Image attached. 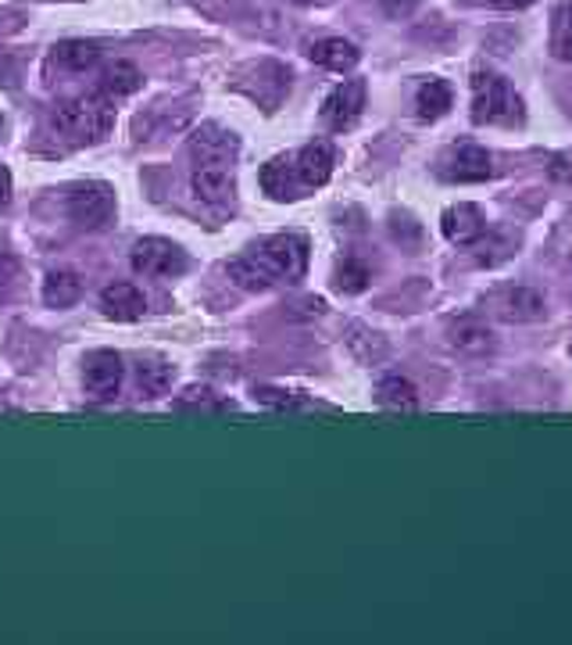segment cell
<instances>
[{
  "instance_id": "1",
  "label": "cell",
  "mask_w": 572,
  "mask_h": 645,
  "mask_svg": "<svg viewBox=\"0 0 572 645\" xmlns=\"http://www.w3.org/2000/svg\"><path fill=\"white\" fill-rule=\"evenodd\" d=\"M240 291H269L276 283H297L308 273V241L297 234L262 237L251 251L226 266Z\"/></svg>"
},
{
  "instance_id": "2",
  "label": "cell",
  "mask_w": 572,
  "mask_h": 645,
  "mask_svg": "<svg viewBox=\"0 0 572 645\" xmlns=\"http://www.w3.org/2000/svg\"><path fill=\"white\" fill-rule=\"evenodd\" d=\"M115 126V101L97 90V94H80L55 112V129L69 144H100Z\"/></svg>"
},
{
  "instance_id": "3",
  "label": "cell",
  "mask_w": 572,
  "mask_h": 645,
  "mask_svg": "<svg viewBox=\"0 0 572 645\" xmlns=\"http://www.w3.org/2000/svg\"><path fill=\"white\" fill-rule=\"evenodd\" d=\"M473 122L479 126H519L523 122V97L498 72L473 75Z\"/></svg>"
},
{
  "instance_id": "4",
  "label": "cell",
  "mask_w": 572,
  "mask_h": 645,
  "mask_svg": "<svg viewBox=\"0 0 572 645\" xmlns=\"http://www.w3.org/2000/svg\"><path fill=\"white\" fill-rule=\"evenodd\" d=\"M129 262H133L136 273L154 277V280L183 277L187 269H190L187 251L179 248V244L165 241V237H143V241H136L133 244V255H129Z\"/></svg>"
},
{
  "instance_id": "5",
  "label": "cell",
  "mask_w": 572,
  "mask_h": 645,
  "mask_svg": "<svg viewBox=\"0 0 572 645\" xmlns=\"http://www.w3.org/2000/svg\"><path fill=\"white\" fill-rule=\"evenodd\" d=\"M64 212L80 230H100L115 215V194L108 184H75L64 194Z\"/></svg>"
},
{
  "instance_id": "6",
  "label": "cell",
  "mask_w": 572,
  "mask_h": 645,
  "mask_svg": "<svg viewBox=\"0 0 572 645\" xmlns=\"http://www.w3.org/2000/svg\"><path fill=\"white\" fill-rule=\"evenodd\" d=\"M193 198L207 212L226 215L237 198V165H193Z\"/></svg>"
},
{
  "instance_id": "7",
  "label": "cell",
  "mask_w": 572,
  "mask_h": 645,
  "mask_svg": "<svg viewBox=\"0 0 572 645\" xmlns=\"http://www.w3.org/2000/svg\"><path fill=\"white\" fill-rule=\"evenodd\" d=\"M240 137L218 122H204L190 133V162L193 165H237Z\"/></svg>"
},
{
  "instance_id": "8",
  "label": "cell",
  "mask_w": 572,
  "mask_h": 645,
  "mask_svg": "<svg viewBox=\"0 0 572 645\" xmlns=\"http://www.w3.org/2000/svg\"><path fill=\"white\" fill-rule=\"evenodd\" d=\"M361 112H366V83L344 80L322 105V126H330L333 133H344L361 119Z\"/></svg>"
},
{
  "instance_id": "9",
  "label": "cell",
  "mask_w": 572,
  "mask_h": 645,
  "mask_svg": "<svg viewBox=\"0 0 572 645\" xmlns=\"http://www.w3.org/2000/svg\"><path fill=\"white\" fill-rule=\"evenodd\" d=\"M294 154V173H297V187L308 198L311 190L326 187L330 176H333V165H336V151L326 140H315V144H308L301 151H290Z\"/></svg>"
},
{
  "instance_id": "10",
  "label": "cell",
  "mask_w": 572,
  "mask_h": 645,
  "mask_svg": "<svg viewBox=\"0 0 572 645\" xmlns=\"http://www.w3.org/2000/svg\"><path fill=\"white\" fill-rule=\"evenodd\" d=\"M83 387L97 402L115 398L122 391V359L115 352H90L83 363Z\"/></svg>"
},
{
  "instance_id": "11",
  "label": "cell",
  "mask_w": 572,
  "mask_h": 645,
  "mask_svg": "<svg viewBox=\"0 0 572 645\" xmlns=\"http://www.w3.org/2000/svg\"><path fill=\"white\" fill-rule=\"evenodd\" d=\"M493 316L504 322H537L544 319V298L533 288H504L498 294H490Z\"/></svg>"
},
{
  "instance_id": "12",
  "label": "cell",
  "mask_w": 572,
  "mask_h": 645,
  "mask_svg": "<svg viewBox=\"0 0 572 645\" xmlns=\"http://www.w3.org/2000/svg\"><path fill=\"white\" fill-rule=\"evenodd\" d=\"M440 230H444V237L451 244H473L484 237L487 230V219H484V209L479 204H451V209L444 212V223H440Z\"/></svg>"
},
{
  "instance_id": "13",
  "label": "cell",
  "mask_w": 572,
  "mask_h": 645,
  "mask_svg": "<svg viewBox=\"0 0 572 645\" xmlns=\"http://www.w3.org/2000/svg\"><path fill=\"white\" fill-rule=\"evenodd\" d=\"M262 190L269 194L272 201H297L305 198L301 187H297V176H294V154H276L272 162L262 165Z\"/></svg>"
},
{
  "instance_id": "14",
  "label": "cell",
  "mask_w": 572,
  "mask_h": 645,
  "mask_svg": "<svg viewBox=\"0 0 572 645\" xmlns=\"http://www.w3.org/2000/svg\"><path fill=\"white\" fill-rule=\"evenodd\" d=\"M100 308H104V316L115 322H136L147 313V302H143V294L133 283H111V288L100 291Z\"/></svg>"
},
{
  "instance_id": "15",
  "label": "cell",
  "mask_w": 572,
  "mask_h": 645,
  "mask_svg": "<svg viewBox=\"0 0 572 645\" xmlns=\"http://www.w3.org/2000/svg\"><path fill=\"white\" fill-rule=\"evenodd\" d=\"M243 72H247V75H254L258 83H233V86L243 90V94L251 97V101H258V105H262V108H269L265 86H272V90H276V94H283V97H286V90H290V72H286L279 61H258V64H247Z\"/></svg>"
},
{
  "instance_id": "16",
  "label": "cell",
  "mask_w": 572,
  "mask_h": 645,
  "mask_svg": "<svg viewBox=\"0 0 572 645\" xmlns=\"http://www.w3.org/2000/svg\"><path fill=\"white\" fill-rule=\"evenodd\" d=\"M490 173H493L490 154L484 148H476V144L454 148L448 169H444V176L448 179H458V184H479V179H487Z\"/></svg>"
},
{
  "instance_id": "17",
  "label": "cell",
  "mask_w": 572,
  "mask_h": 645,
  "mask_svg": "<svg viewBox=\"0 0 572 645\" xmlns=\"http://www.w3.org/2000/svg\"><path fill=\"white\" fill-rule=\"evenodd\" d=\"M454 105V90L448 80H437V75H426L415 90V112H419V119L433 122V119H444Z\"/></svg>"
},
{
  "instance_id": "18",
  "label": "cell",
  "mask_w": 572,
  "mask_h": 645,
  "mask_svg": "<svg viewBox=\"0 0 572 645\" xmlns=\"http://www.w3.org/2000/svg\"><path fill=\"white\" fill-rule=\"evenodd\" d=\"M308 58L319 64V69H330V72H350L361 58V50L344 40V36H330V40H319L311 44Z\"/></svg>"
},
{
  "instance_id": "19",
  "label": "cell",
  "mask_w": 572,
  "mask_h": 645,
  "mask_svg": "<svg viewBox=\"0 0 572 645\" xmlns=\"http://www.w3.org/2000/svg\"><path fill=\"white\" fill-rule=\"evenodd\" d=\"M97 61H100V47L86 40H64L55 47V55H50V64H58L64 72H86V69H94Z\"/></svg>"
},
{
  "instance_id": "20",
  "label": "cell",
  "mask_w": 572,
  "mask_h": 645,
  "mask_svg": "<svg viewBox=\"0 0 572 645\" xmlns=\"http://www.w3.org/2000/svg\"><path fill=\"white\" fill-rule=\"evenodd\" d=\"M80 294H83V283H80V277L72 273V269H55V273H47L44 302L50 308H69V305L80 302Z\"/></svg>"
},
{
  "instance_id": "21",
  "label": "cell",
  "mask_w": 572,
  "mask_h": 645,
  "mask_svg": "<svg viewBox=\"0 0 572 645\" xmlns=\"http://www.w3.org/2000/svg\"><path fill=\"white\" fill-rule=\"evenodd\" d=\"M143 83V75L133 61H115L104 69V80H100V90L108 94L111 101H119V97H129V94H136Z\"/></svg>"
},
{
  "instance_id": "22",
  "label": "cell",
  "mask_w": 572,
  "mask_h": 645,
  "mask_svg": "<svg viewBox=\"0 0 572 645\" xmlns=\"http://www.w3.org/2000/svg\"><path fill=\"white\" fill-rule=\"evenodd\" d=\"M376 402L386 406V409H415L419 406V391H415V384L408 377H397V373H390L380 384H376Z\"/></svg>"
},
{
  "instance_id": "23",
  "label": "cell",
  "mask_w": 572,
  "mask_h": 645,
  "mask_svg": "<svg viewBox=\"0 0 572 645\" xmlns=\"http://www.w3.org/2000/svg\"><path fill=\"white\" fill-rule=\"evenodd\" d=\"M451 341L458 344L462 352H473V355L490 352V348H493L490 330L479 319H458V322H454V327H451Z\"/></svg>"
},
{
  "instance_id": "24",
  "label": "cell",
  "mask_w": 572,
  "mask_h": 645,
  "mask_svg": "<svg viewBox=\"0 0 572 645\" xmlns=\"http://www.w3.org/2000/svg\"><path fill=\"white\" fill-rule=\"evenodd\" d=\"M551 55L572 61V4L558 8L551 19Z\"/></svg>"
},
{
  "instance_id": "25",
  "label": "cell",
  "mask_w": 572,
  "mask_h": 645,
  "mask_svg": "<svg viewBox=\"0 0 572 645\" xmlns=\"http://www.w3.org/2000/svg\"><path fill=\"white\" fill-rule=\"evenodd\" d=\"M369 288V269L358 262V258H344L341 266H336V291L344 294H358Z\"/></svg>"
},
{
  "instance_id": "26",
  "label": "cell",
  "mask_w": 572,
  "mask_h": 645,
  "mask_svg": "<svg viewBox=\"0 0 572 645\" xmlns=\"http://www.w3.org/2000/svg\"><path fill=\"white\" fill-rule=\"evenodd\" d=\"M172 366L168 363H147V366H140V391L143 395H165L168 387H172Z\"/></svg>"
},
{
  "instance_id": "27",
  "label": "cell",
  "mask_w": 572,
  "mask_h": 645,
  "mask_svg": "<svg viewBox=\"0 0 572 645\" xmlns=\"http://www.w3.org/2000/svg\"><path fill=\"white\" fill-rule=\"evenodd\" d=\"M515 251V237H501V234H493L487 237L484 244H479V262L484 266H498V262H509Z\"/></svg>"
},
{
  "instance_id": "28",
  "label": "cell",
  "mask_w": 572,
  "mask_h": 645,
  "mask_svg": "<svg viewBox=\"0 0 572 645\" xmlns=\"http://www.w3.org/2000/svg\"><path fill=\"white\" fill-rule=\"evenodd\" d=\"M551 179H572V151L558 154L551 162Z\"/></svg>"
},
{
  "instance_id": "29",
  "label": "cell",
  "mask_w": 572,
  "mask_h": 645,
  "mask_svg": "<svg viewBox=\"0 0 572 645\" xmlns=\"http://www.w3.org/2000/svg\"><path fill=\"white\" fill-rule=\"evenodd\" d=\"M380 4L390 11V15H408V11H415V4H419V0H380Z\"/></svg>"
},
{
  "instance_id": "30",
  "label": "cell",
  "mask_w": 572,
  "mask_h": 645,
  "mask_svg": "<svg viewBox=\"0 0 572 645\" xmlns=\"http://www.w3.org/2000/svg\"><path fill=\"white\" fill-rule=\"evenodd\" d=\"M8 201H11V173L0 165V209H4Z\"/></svg>"
},
{
  "instance_id": "31",
  "label": "cell",
  "mask_w": 572,
  "mask_h": 645,
  "mask_svg": "<svg viewBox=\"0 0 572 645\" xmlns=\"http://www.w3.org/2000/svg\"><path fill=\"white\" fill-rule=\"evenodd\" d=\"M493 8H501V11H523V8H529L533 0H490Z\"/></svg>"
},
{
  "instance_id": "32",
  "label": "cell",
  "mask_w": 572,
  "mask_h": 645,
  "mask_svg": "<svg viewBox=\"0 0 572 645\" xmlns=\"http://www.w3.org/2000/svg\"><path fill=\"white\" fill-rule=\"evenodd\" d=\"M297 4H311V0H297Z\"/></svg>"
}]
</instances>
